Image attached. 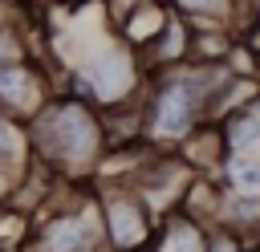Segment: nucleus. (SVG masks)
Instances as JSON below:
<instances>
[{
	"instance_id": "nucleus-1",
	"label": "nucleus",
	"mask_w": 260,
	"mask_h": 252,
	"mask_svg": "<svg viewBox=\"0 0 260 252\" xmlns=\"http://www.w3.org/2000/svg\"><path fill=\"white\" fill-rule=\"evenodd\" d=\"M28 142L41 167H49L57 179H81V183H93L98 163L110 150L102 110L69 89H57L28 118Z\"/></svg>"
},
{
	"instance_id": "nucleus-2",
	"label": "nucleus",
	"mask_w": 260,
	"mask_h": 252,
	"mask_svg": "<svg viewBox=\"0 0 260 252\" xmlns=\"http://www.w3.org/2000/svg\"><path fill=\"white\" fill-rule=\"evenodd\" d=\"M146 77H150V69L142 61V53L122 45L118 37H106L65 73V89L93 102L98 110H110V106H126V102L142 98Z\"/></svg>"
},
{
	"instance_id": "nucleus-3",
	"label": "nucleus",
	"mask_w": 260,
	"mask_h": 252,
	"mask_svg": "<svg viewBox=\"0 0 260 252\" xmlns=\"http://www.w3.org/2000/svg\"><path fill=\"white\" fill-rule=\"evenodd\" d=\"M98 191V211H102V232L110 252H146L158 228V215L150 203L130 187V183H93Z\"/></svg>"
},
{
	"instance_id": "nucleus-4",
	"label": "nucleus",
	"mask_w": 260,
	"mask_h": 252,
	"mask_svg": "<svg viewBox=\"0 0 260 252\" xmlns=\"http://www.w3.org/2000/svg\"><path fill=\"white\" fill-rule=\"evenodd\" d=\"M57 69L37 53V57H20L0 65V114L28 122L53 93H57Z\"/></svg>"
},
{
	"instance_id": "nucleus-5",
	"label": "nucleus",
	"mask_w": 260,
	"mask_h": 252,
	"mask_svg": "<svg viewBox=\"0 0 260 252\" xmlns=\"http://www.w3.org/2000/svg\"><path fill=\"white\" fill-rule=\"evenodd\" d=\"M167 20H171V4L167 0H138L130 12L110 20V28H114V37L122 45H130L134 53H146L158 41V33L167 28Z\"/></svg>"
},
{
	"instance_id": "nucleus-6",
	"label": "nucleus",
	"mask_w": 260,
	"mask_h": 252,
	"mask_svg": "<svg viewBox=\"0 0 260 252\" xmlns=\"http://www.w3.org/2000/svg\"><path fill=\"white\" fill-rule=\"evenodd\" d=\"M175 150H179V159H183L195 175H215V179H219V171H223V163H228L223 126H219V122H199Z\"/></svg>"
},
{
	"instance_id": "nucleus-7",
	"label": "nucleus",
	"mask_w": 260,
	"mask_h": 252,
	"mask_svg": "<svg viewBox=\"0 0 260 252\" xmlns=\"http://www.w3.org/2000/svg\"><path fill=\"white\" fill-rule=\"evenodd\" d=\"M146 252H207V224H199L195 215L175 207V211L158 215V228H154V240Z\"/></svg>"
},
{
	"instance_id": "nucleus-8",
	"label": "nucleus",
	"mask_w": 260,
	"mask_h": 252,
	"mask_svg": "<svg viewBox=\"0 0 260 252\" xmlns=\"http://www.w3.org/2000/svg\"><path fill=\"white\" fill-rule=\"evenodd\" d=\"M183 20L191 24H223L232 33L248 28V12H244V0H167Z\"/></svg>"
},
{
	"instance_id": "nucleus-9",
	"label": "nucleus",
	"mask_w": 260,
	"mask_h": 252,
	"mask_svg": "<svg viewBox=\"0 0 260 252\" xmlns=\"http://www.w3.org/2000/svg\"><path fill=\"white\" fill-rule=\"evenodd\" d=\"M28 163H32V142H28V122H20V118H8V114H0V167L4 171H12L16 179L28 171Z\"/></svg>"
},
{
	"instance_id": "nucleus-10",
	"label": "nucleus",
	"mask_w": 260,
	"mask_h": 252,
	"mask_svg": "<svg viewBox=\"0 0 260 252\" xmlns=\"http://www.w3.org/2000/svg\"><path fill=\"white\" fill-rule=\"evenodd\" d=\"M219 183L236 195H260V150H232L219 171Z\"/></svg>"
},
{
	"instance_id": "nucleus-11",
	"label": "nucleus",
	"mask_w": 260,
	"mask_h": 252,
	"mask_svg": "<svg viewBox=\"0 0 260 252\" xmlns=\"http://www.w3.org/2000/svg\"><path fill=\"white\" fill-rule=\"evenodd\" d=\"M12 191H16V175L0 167V207H4V203H12Z\"/></svg>"
},
{
	"instance_id": "nucleus-12",
	"label": "nucleus",
	"mask_w": 260,
	"mask_h": 252,
	"mask_svg": "<svg viewBox=\"0 0 260 252\" xmlns=\"http://www.w3.org/2000/svg\"><path fill=\"white\" fill-rule=\"evenodd\" d=\"M244 12H248V24H260V0H244Z\"/></svg>"
},
{
	"instance_id": "nucleus-13",
	"label": "nucleus",
	"mask_w": 260,
	"mask_h": 252,
	"mask_svg": "<svg viewBox=\"0 0 260 252\" xmlns=\"http://www.w3.org/2000/svg\"><path fill=\"white\" fill-rule=\"evenodd\" d=\"M16 8H20V4H4V0H0V24H4V20H12V16H16Z\"/></svg>"
},
{
	"instance_id": "nucleus-14",
	"label": "nucleus",
	"mask_w": 260,
	"mask_h": 252,
	"mask_svg": "<svg viewBox=\"0 0 260 252\" xmlns=\"http://www.w3.org/2000/svg\"><path fill=\"white\" fill-rule=\"evenodd\" d=\"M240 252H260V240H256V236H252V240H244V248H240Z\"/></svg>"
},
{
	"instance_id": "nucleus-15",
	"label": "nucleus",
	"mask_w": 260,
	"mask_h": 252,
	"mask_svg": "<svg viewBox=\"0 0 260 252\" xmlns=\"http://www.w3.org/2000/svg\"><path fill=\"white\" fill-rule=\"evenodd\" d=\"M4 4H28V0H4Z\"/></svg>"
},
{
	"instance_id": "nucleus-16",
	"label": "nucleus",
	"mask_w": 260,
	"mask_h": 252,
	"mask_svg": "<svg viewBox=\"0 0 260 252\" xmlns=\"http://www.w3.org/2000/svg\"><path fill=\"white\" fill-rule=\"evenodd\" d=\"M256 240H260V232H256Z\"/></svg>"
}]
</instances>
